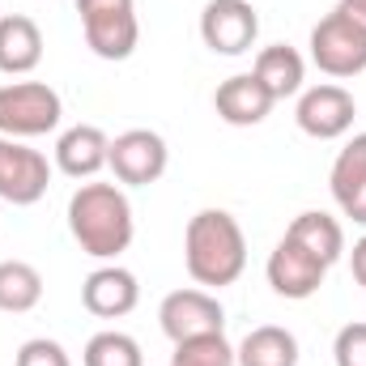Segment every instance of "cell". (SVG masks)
Returning a JSON list of instances; mask_svg holds the SVG:
<instances>
[{
    "label": "cell",
    "mask_w": 366,
    "mask_h": 366,
    "mask_svg": "<svg viewBox=\"0 0 366 366\" xmlns=\"http://www.w3.org/2000/svg\"><path fill=\"white\" fill-rule=\"evenodd\" d=\"M350 269H354V281L366 290V234L354 243V252H350Z\"/></svg>",
    "instance_id": "484cf974"
},
{
    "label": "cell",
    "mask_w": 366,
    "mask_h": 366,
    "mask_svg": "<svg viewBox=\"0 0 366 366\" xmlns=\"http://www.w3.org/2000/svg\"><path fill=\"white\" fill-rule=\"evenodd\" d=\"M69 230L77 247L94 260H115L119 252L132 247L137 222L124 187L115 183H81L69 196Z\"/></svg>",
    "instance_id": "7a4b0ae2"
},
{
    "label": "cell",
    "mask_w": 366,
    "mask_h": 366,
    "mask_svg": "<svg viewBox=\"0 0 366 366\" xmlns=\"http://www.w3.org/2000/svg\"><path fill=\"white\" fill-rule=\"evenodd\" d=\"M183 264H187V277L204 290L234 285L247 269L243 226L226 209H200L183 230Z\"/></svg>",
    "instance_id": "6da1fadb"
},
{
    "label": "cell",
    "mask_w": 366,
    "mask_h": 366,
    "mask_svg": "<svg viewBox=\"0 0 366 366\" xmlns=\"http://www.w3.org/2000/svg\"><path fill=\"white\" fill-rule=\"evenodd\" d=\"M200 39L217 56H243L260 39V13L252 0H209L200 13Z\"/></svg>",
    "instance_id": "52a82bcc"
},
{
    "label": "cell",
    "mask_w": 366,
    "mask_h": 366,
    "mask_svg": "<svg viewBox=\"0 0 366 366\" xmlns=\"http://www.w3.org/2000/svg\"><path fill=\"white\" fill-rule=\"evenodd\" d=\"M47 183H51V162L13 141V137H0V200L9 204H39L47 196Z\"/></svg>",
    "instance_id": "30bf717a"
},
{
    "label": "cell",
    "mask_w": 366,
    "mask_h": 366,
    "mask_svg": "<svg viewBox=\"0 0 366 366\" xmlns=\"http://www.w3.org/2000/svg\"><path fill=\"white\" fill-rule=\"evenodd\" d=\"M13 366H73L69 362V350L60 341H47V337H34L17 350Z\"/></svg>",
    "instance_id": "cb8c5ba5"
},
{
    "label": "cell",
    "mask_w": 366,
    "mask_h": 366,
    "mask_svg": "<svg viewBox=\"0 0 366 366\" xmlns=\"http://www.w3.org/2000/svg\"><path fill=\"white\" fill-rule=\"evenodd\" d=\"M239 366H298V337L290 328L260 324L243 337V345L234 350Z\"/></svg>",
    "instance_id": "2e32d148"
},
{
    "label": "cell",
    "mask_w": 366,
    "mask_h": 366,
    "mask_svg": "<svg viewBox=\"0 0 366 366\" xmlns=\"http://www.w3.org/2000/svg\"><path fill=\"white\" fill-rule=\"evenodd\" d=\"M39 60H43V30L26 13L0 17V73L26 77L39 69Z\"/></svg>",
    "instance_id": "9a60e30c"
},
{
    "label": "cell",
    "mask_w": 366,
    "mask_h": 366,
    "mask_svg": "<svg viewBox=\"0 0 366 366\" xmlns=\"http://www.w3.org/2000/svg\"><path fill=\"white\" fill-rule=\"evenodd\" d=\"M354 115H358L354 94L345 90V86H332V81L302 90L298 94V107H294L298 128H302L307 137H315V141H337V137H345V132L354 128Z\"/></svg>",
    "instance_id": "9c48e42d"
},
{
    "label": "cell",
    "mask_w": 366,
    "mask_h": 366,
    "mask_svg": "<svg viewBox=\"0 0 366 366\" xmlns=\"http://www.w3.org/2000/svg\"><path fill=\"white\" fill-rule=\"evenodd\" d=\"M337 9H341V13H350L358 26H366V0H337Z\"/></svg>",
    "instance_id": "4316f807"
},
{
    "label": "cell",
    "mask_w": 366,
    "mask_h": 366,
    "mask_svg": "<svg viewBox=\"0 0 366 366\" xmlns=\"http://www.w3.org/2000/svg\"><path fill=\"white\" fill-rule=\"evenodd\" d=\"M86 366H145L141 345L128 337V332H94L90 345H86Z\"/></svg>",
    "instance_id": "ffe728a7"
},
{
    "label": "cell",
    "mask_w": 366,
    "mask_h": 366,
    "mask_svg": "<svg viewBox=\"0 0 366 366\" xmlns=\"http://www.w3.org/2000/svg\"><path fill=\"white\" fill-rule=\"evenodd\" d=\"M273 102L277 98L264 90V81L256 73H234L213 94V107H217V115L230 128H256V124H264L269 111H273Z\"/></svg>",
    "instance_id": "4fadbf2b"
},
{
    "label": "cell",
    "mask_w": 366,
    "mask_h": 366,
    "mask_svg": "<svg viewBox=\"0 0 366 366\" xmlns=\"http://www.w3.org/2000/svg\"><path fill=\"white\" fill-rule=\"evenodd\" d=\"M64 102L47 81H13L0 86V137L26 141V137H47L60 128Z\"/></svg>",
    "instance_id": "3957f363"
},
{
    "label": "cell",
    "mask_w": 366,
    "mask_h": 366,
    "mask_svg": "<svg viewBox=\"0 0 366 366\" xmlns=\"http://www.w3.org/2000/svg\"><path fill=\"white\" fill-rule=\"evenodd\" d=\"M86 47L98 60H128L141 43L137 0H77Z\"/></svg>",
    "instance_id": "277c9868"
},
{
    "label": "cell",
    "mask_w": 366,
    "mask_h": 366,
    "mask_svg": "<svg viewBox=\"0 0 366 366\" xmlns=\"http://www.w3.org/2000/svg\"><path fill=\"white\" fill-rule=\"evenodd\" d=\"M81 302H86V311L98 315V320H124V315L137 311V302H141V285H137V277L128 273V269H119V264H102V269H94V273L86 277V285H81Z\"/></svg>",
    "instance_id": "7c38bea8"
},
{
    "label": "cell",
    "mask_w": 366,
    "mask_h": 366,
    "mask_svg": "<svg viewBox=\"0 0 366 366\" xmlns=\"http://www.w3.org/2000/svg\"><path fill=\"white\" fill-rule=\"evenodd\" d=\"M171 366H239L234 362V350L226 341V332H213V337H196V341H179Z\"/></svg>",
    "instance_id": "7402d4cb"
},
{
    "label": "cell",
    "mask_w": 366,
    "mask_h": 366,
    "mask_svg": "<svg viewBox=\"0 0 366 366\" xmlns=\"http://www.w3.org/2000/svg\"><path fill=\"white\" fill-rule=\"evenodd\" d=\"M358 183H366V132H358L332 162V175H328V187H332V200L341 204Z\"/></svg>",
    "instance_id": "44dd1931"
},
{
    "label": "cell",
    "mask_w": 366,
    "mask_h": 366,
    "mask_svg": "<svg viewBox=\"0 0 366 366\" xmlns=\"http://www.w3.org/2000/svg\"><path fill=\"white\" fill-rule=\"evenodd\" d=\"M332 358H337V366H366V320H354L337 332Z\"/></svg>",
    "instance_id": "603a6c76"
},
{
    "label": "cell",
    "mask_w": 366,
    "mask_h": 366,
    "mask_svg": "<svg viewBox=\"0 0 366 366\" xmlns=\"http://www.w3.org/2000/svg\"><path fill=\"white\" fill-rule=\"evenodd\" d=\"M341 213H345V217H354L358 226H366V183H358V187L341 200Z\"/></svg>",
    "instance_id": "d4e9b609"
},
{
    "label": "cell",
    "mask_w": 366,
    "mask_h": 366,
    "mask_svg": "<svg viewBox=\"0 0 366 366\" xmlns=\"http://www.w3.org/2000/svg\"><path fill=\"white\" fill-rule=\"evenodd\" d=\"M252 73H256V77L264 81V90L281 102V98H290V94H302L307 64H302V56H298L290 43H273V47H264V51L256 56V69H252Z\"/></svg>",
    "instance_id": "ac0fdd59"
},
{
    "label": "cell",
    "mask_w": 366,
    "mask_h": 366,
    "mask_svg": "<svg viewBox=\"0 0 366 366\" xmlns=\"http://www.w3.org/2000/svg\"><path fill=\"white\" fill-rule=\"evenodd\" d=\"M43 302V273L26 260H0V311L26 315Z\"/></svg>",
    "instance_id": "d6986e66"
},
{
    "label": "cell",
    "mask_w": 366,
    "mask_h": 366,
    "mask_svg": "<svg viewBox=\"0 0 366 366\" xmlns=\"http://www.w3.org/2000/svg\"><path fill=\"white\" fill-rule=\"evenodd\" d=\"M311 60L328 77H358V73H366V26H358L350 13L332 9L311 30Z\"/></svg>",
    "instance_id": "5b68a950"
},
{
    "label": "cell",
    "mask_w": 366,
    "mask_h": 366,
    "mask_svg": "<svg viewBox=\"0 0 366 366\" xmlns=\"http://www.w3.org/2000/svg\"><path fill=\"white\" fill-rule=\"evenodd\" d=\"M107 167L115 171V179L128 183V187H149L167 175L171 167V149L158 132L149 128H128L111 141V154H107Z\"/></svg>",
    "instance_id": "8992f818"
},
{
    "label": "cell",
    "mask_w": 366,
    "mask_h": 366,
    "mask_svg": "<svg viewBox=\"0 0 366 366\" xmlns=\"http://www.w3.org/2000/svg\"><path fill=\"white\" fill-rule=\"evenodd\" d=\"M294 243H302L307 252H315L328 269L345 256V230H341V222L337 217H328V213H320V209H307V213H298L294 222H290V230H285Z\"/></svg>",
    "instance_id": "e0dca14e"
},
{
    "label": "cell",
    "mask_w": 366,
    "mask_h": 366,
    "mask_svg": "<svg viewBox=\"0 0 366 366\" xmlns=\"http://www.w3.org/2000/svg\"><path fill=\"white\" fill-rule=\"evenodd\" d=\"M158 324H162V332L179 345V341H196V337L226 332V311H222L217 294H209V290H175V294L162 298Z\"/></svg>",
    "instance_id": "ba28073f"
},
{
    "label": "cell",
    "mask_w": 366,
    "mask_h": 366,
    "mask_svg": "<svg viewBox=\"0 0 366 366\" xmlns=\"http://www.w3.org/2000/svg\"><path fill=\"white\" fill-rule=\"evenodd\" d=\"M107 154H111V137L98 124H77V128L60 132V141H56V167L69 179H94L107 167Z\"/></svg>",
    "instance_id": "5bb4252c"
},
{
    "label": "cell",
    "mask_w": 366,
    "mask_h": 366,
    "mask_svg": "<svg viewBox=\"0 0 366 366\" xmlns=\"http://www.w3.org/2000/svg\"><path fill=\"white\" fill-rule=\"evenodd\" d=\"M264 273H269V285H273V294L290 298V302H302V298H311V294L324 285V277H328V264H324L315 252H307L302 243H294V239L285 234V239H281V243L273 247V256H269Z\"/></svg>",
    "instance_id": "8fae6325"
}]
</instances>
